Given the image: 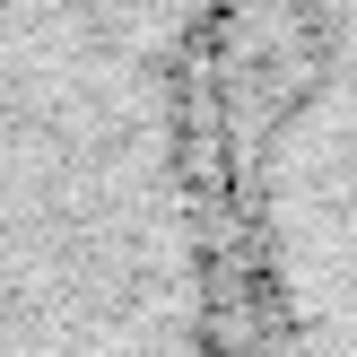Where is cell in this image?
Here are the masks:
<instances>
[{
    "mask_svg": "<svg viewBox=\"0 0 357 357\" xmlns=\"http://www.w3.org/2000/svg\"><path fill=\"white\" fill-rule=\"evenodd\" d=\"M0 357H261L209 0H0Z\"/></svg>",
    "mask_w": 357,
    "mask_h": 357,
    "instance_id": "cell-1",
    "label": "cell"
},
{
    "mask_svg": "<svg viewBox=\"0 0 357 357\" xmlns=\"http://www.w3.org/2000/svg\"><path fill=\"white\" fill-rule=\"evenodd\" d=\"M209 114L261 357H357V0H209Z\"/></svg>",
    "mask_w": 357,
    "mask_h": 357,
    "instance_id": "cell-2",
    "label": "cell"
}]
</instances>
